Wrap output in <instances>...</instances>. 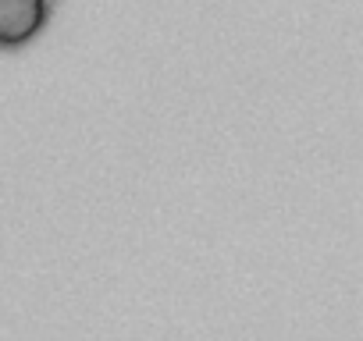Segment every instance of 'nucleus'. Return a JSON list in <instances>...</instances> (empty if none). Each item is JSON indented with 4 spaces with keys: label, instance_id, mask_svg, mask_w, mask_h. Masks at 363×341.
I'll use <instances>...</instances> for the list:
<instances>
[{
    "label": "nucleus",
    "instance_id": "f257e3e1",
    "mask_svg": "<svg viewBox=\"0 0 363 341\" xmlns=\"http://www.w3.org/2000/svg\"><path fill=\"white\" fill-rule=\"evenodd\" d=\"M50 22V0H0V50L33 43Z\"/></svg>",
    "mask_w": 363,
    "mask_h": 341
}]
</instances>
